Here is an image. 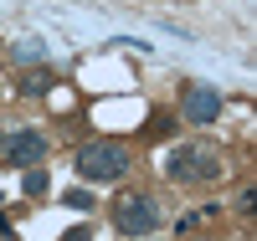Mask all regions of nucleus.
Wrapping results in <instances>:
<instances>
[{
  "label": "nucleus",
  "instance_id": "obj_12",
  "mask_svg": "<svg viewBox=\"0 0 257 241\" xmlns=\"http://www.w3.org/2000/svg\"><path fill=\"white\" fill-rule=\"evenodd\" d=\"M62 241H88V226H77V231H67Z\"/></svg>",
  "mask_w": 257,
  "mask_h": 241
},
{
  "label": "nucleus",
  "instance_id": "obj_5",
  "mask_svg": "<svg viewBox=\"0 0 257 241\" xmlns=\"http://www.w3.org/2000/svg\"><path fill=\"white\" fill-rule=\"evenodd\" d=\"M180 118L196 123V128L216 123V118H221V93H216V87H206V82H190L185 98H180Z\"/></svg>",
  "mask_w": 257,
  "mask_h": 241
},
{
  "label": "nucleus",
  "instance_id": "obj_7",
  "mask_svg": "<svg viewBox=\"0 0 257 241\" xmlns=\"http://www.w3.org/2000/svg\"><path fill=\"white\" fill-rule=\"evenodd\" d=\"M47 185H52V180H47V169H36V164L26 169V180H21V190H26V195H47Z\"/></svg>",
  "mask_w": 257,
  "mask_h": 241
},
{
  "label": "nucleus",
  "instance_id": "obj_3",
  "mask_svg": "<svg viewBox=\"0 0 257 241\" xmlns=\"http://www.w3.org/2000/svg\"><path fill=\"white\" fill-rule=\"evenodd\" d=\"M113 226L123 236H149L160 226V205L149 200V195H118L113 200Z\"/></svg>",
  "mask_w": 257,
  "mask_h": 241
},
{
  "label": "nucleus",
  "instance_id": "obj_6",
  "mask_svg": "<svg viewBox=\"0 0 257 241\" xmlns=\"http://www.w3.org/2000/svg\"><path fill=\"white\" fill-rule=\"evenodd\" d=\"M52 82H57L52 67H31L26 77H21V93H26V98H47V93H52Z\"/></svg>",
  "mask_w": 257,
  "mask_h": 241
},
{
  "label": "nucleus",
  "instance_id": "obj_10",
  "mask_svg": "<svg viewBox=\"0 0 257 241\" xmlns=\"http://www.w3.org/2000/svg\"><path fill=\"white\" fill-rule=\"evenodd\" d=\"M41 57H47L41 41H21V47H16V62H41Z\"/></svg>",
  "mask_w": 257,
  "mask_h": 241
},
{
  "label": "nucleus",
  "instance_id": "obj_9",
  "mask_svg": "<svg viewBox=\"0 0 257 241\" xmlns=\"http://www.w3.org/2000/svg\"><path fill=\"white\" fill-rule=\"evenodd\" d=\"M62 205H67V210H82V215H88V210H93V195H88V190H67V195H62Z\"/></svg>",
  "mask_w": 257,
  "mask_h": 241
},
{
  "label": "nucleus",
  "instance_id": "obj_2",
  "mask_svg": "<svg viewBox=\"0 0 257 241\" xmlns=\"http://www.w3.org/2000/svg\"><path fill=\"white\" fill-rule=\"evenodd\" d=\"M165 174H170L175 185H206V180H221V154H216V149H206V144H180V149H170Z\"/></svg>",
  "mask_w": 257,
  "mask_h": 241
},
{
  "label": "nucleus",
  "instance_id": "obj_4",
  "mask_svg": "<svg viewBox=\"0 0 257 241\" xmlns=\"http://www.w3.org/2000/svg\"><path fill=\"white\" fill-rule=\"evenodd\" d=\"M0 159L16 164V169H31L47 159V134L36 128H16V134H0Z\"/></svg>",
  "mask_w": 257,
  "mask_h": 241
},
{
  "label": "nucleus",
  "instance_id": "obj_11",
  "mask_svg": "<svg viewBox=\"0 0 257 241\" xmlns=\"http://www.w3.org/2000/svg\"><path fill=\"white\" fill-rule=\"evenodd\" d=\"M237 210H257V190H252V185L237 195Z\"/></svg>",
  "mask_w": 257,
  "mask_h": 241
},
{
  "label": "nucleus",
  "instance_id": "obj_1",
  "mask_svg": "<svg viewBox=\"0 0 257 241\" xmlns=\"http://www.w3.org/2000/svg\"><path fill=\"white\" fill-rule=\"evenodd\" d=\"M128 164H134V154H128L123 144H113V139H93V144H82L77 159H72V169H77L88 185H113V180H123Z\"/></svg>",
  "mask_w": 257,
  "mask_h": 241
},
{
  "label": "nucleus",
  "instance_id": "obj_8",
  "mask_svg": "<svg viewBox=\"0 0 257 241\" xmlns=\"http://www.w3.org/2000/svg\"><path fill=\"white\" fill-rule=\"evenodd\" d=\"M165 134H175V118L170 113H149V139H165Z\"/></svg>",
  "mask_w": 257,
  "mask_h": 241
},
{
  "label": "nucleus",
  "instance_id": "obj_13",
  "mask_svg": "<svg viewBox=\"0 0 257 241\" xmlns=\"http://www.w3.org/2000/svg\"><path fill=\"white\" fill-rule=\"evenodd\" d=\"M139 241H149V236H139Z\"/></svg>",
  "mask_w": 257,
  "mask_h": 241
}]
</instances>
